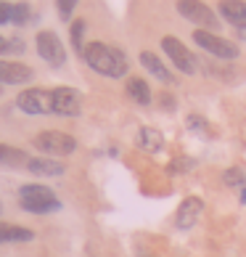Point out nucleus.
Segmentation results:
<instances>
[{
  "label": "nucleus",
  "mask_w": 246,
  "mask_h": 257,
  "mask_svg": "<svg viewBox=\"0 0 246 257\" xmlns=\"http://www.w3.org/2000/svg\"><path fill=\"white\" fill-rule=\"evenodd\" d=\"M82 59L93 72L106 74V77H117V80L125 77L127 69H130L127 56L119 48H111V45H106V43H88L85 45Z\"/></svg>",
  "instance_id": "obj_1"
},
{
  "label": "nucleus",
  "mask_w": 246,
  "mask_h": 257,
  "mask_svg": "<svg viewBox=\"0 0 246 257\" xmlns=\"http://www.w3.org/2000/svg\"><path fill=\"white\" fill-rule=\"evenodd\" d=\"M35 149H40L43 154H48L51 159L56 157H69L77 151V141H74L69 133H61V130H43L32 138Z\"/></svg>",
  "instance_id": "obj_2"
},
{
  "label": "nucleus",
  "mask_w": 246,
  "mask_h": 257,
  "mask_svg": "<svg viewBox=\"0 0 246 257\" xmlns=\"http://www.w3.org/2000/svg\"><path fill=\"white\" fill-rule=\"evenodd\" d=\"M193 43L198 45V48H204L209 56H214V59H222V61L238 59V45L225 40V37H217L212 32H206V30H196L193 32Z\"/></svg>",
  "instance_id": "obj_3"
},
{
  "label": "nucleus",
  "mask_w": 246,
  "mask_h": 257,
  "mask_svg": "<svg viewBox=\"0 0 246 257\" xmlns=\"http://www.w3.org/2000/svg\"><path fill=\"white\" fill-rule=\"evenodd\" d=\"M16 106L27 111V114H56L53 106V93L45 90V88H30V90H22L16 98Z\"/></svg>",
  "instance_id": "obj_4"
},
{
  "label": "nucleus",
  "mask_w": 246,
  "mask_h": 257,
  "mask_svg": "<svg viewBox=\"0 0 246 257\" xmlns=\"http://www.w3.org/2000/svg\"><path fill=\"white\" fill-rule=\"evenodd\" d=\"M162 51L169 56V61H172L180 72H185V74H196L198 72L196 56L188 51L177 37H162Z\"/></svg>",
  "instance_id": "obj_5"
},
{
  "label": "nucleus",
  "mask_w": 246,
  "mask_h": 257,
  "mask_svg": "<svg viewBox=\"0 0 246 257\" xmlns=\"http://www.w3.org/2000/svg\"><path fill=\"white\" fill-rule=\"evenodd\" d=\"M177 8V14H180L183 19H188V22H193L198 27H206V30H217V16L212 14V8L209 6H204V3H193V0H180V3L175 6Z\"/></svg>",
  "instance_id": "obj_6"
},
{
  "label": "nucleus",
  "mask_w": 246,
  "mask_h": 257,
  "mask_svg": "<svg viewBox=\"0 0 246 257\" xmlns=\"http://www.w3.org/2000/svg\"><path fill=\"white\" fill-rule=\"evenodd\" d=\"M37 53H40L43 61H48L51 66H61L66 61L64 43L53 32H40V35H37Z\"/></svg>",
  "instance_id": "obj_7"
},
{
  "label": "nucleus",
  "mask_w": 246,
  "mask_h": 257,
  "mask_svg": "<svg viewBox=\"0 0 246 257\" xmlns=\"http://www.w3.org/2000/svg\"><path fill=\"white\" fill-rule=\"evenodd\" d=\"M53 93V106L56 114H64V117H77L82 109V96L74 88H56Z\"/></svg>",
  "instance_id": "obj_8"
},
{
  "label": "nucleus",
  "mask_w": 246,
  "mask_h": 257,
  "mask_svg": "<svg viewBox=\"0 0 246 257\" xmlns=\"http://www.w3.org/2000/svg\"><path fill=\"white\" fill-rule=\"evenodd\" d=\"M204 212V202L198 196H188L183 199V204L177 207V215H175V225L180 228V231H188V228H193L198 223V217Z\"/></svg>",
  "instance_id": "obj_9"
},
{
  "label": "nucleus",
  "mask_w": 246,
  "mask_h": 257,
  "mask_svg": "<svg viewBox=\"0 0 246 257\" xmlns=\"http://www.w3.org/2000/svg\"><path fill=\"white\" fill-rule=\"evenodd\" d=\"M32 77H35L32 66H27L22 61H3L0 59V85H22Z\"/></svg>",
  "instance_id": "obj_10"
},
{
  "label": "nucleus",
  "mask_w": 246,
  "mask_h": 257,
  "mask_svg": "<svg viewBox=\"0 0 246 257\" xmlns=\"http://www.w3.org/2000/svg\"><path fill=\"white\" fill-rule=\"evenodd\" d=\"M135 144H138V149L156 154V151L164 149V136L159 130H154V127H140L138 136H135Z\"/></svg>",
  "instance_id": "obj_11"
},
{
  "label": "nucleus",
  "mask_w": 246,
  "mask_h": 257,
  "mask_svg": "<svg viewBox=\"0 0 246 257\" xmlns=\"http://www.w3.org/2000/svg\"><path fill=\"white\" fill-rule=\"evenodd\" d=\"M140 64H143V66H146V72H151L159 82H175V77L169 74V69L162 64V59H159L156 53L143 51V53H140Z\"/></svg>",
  "instance_id": "obj_12"
},
{
  "label": "nucleus",
  "mask_w": 246,
  "mask_h": 257,
  "mask_svg": "<svg viewBox=\"0 0 246 257\" xmlns=\"http://www.w3.org/2000/svg\"><path fill=\"white\" fill-rule=\"evenodd\" d=\"M22 209L24 212H32V215H51V212H59L61 209V202L56 196L51 199H22Z\"/></svg>",
  "instance_id": "obj_13"
},
{
  "label": "nucleus",
  "mask_w": 246,
  "mask_h": 257,
  "mask_svg": "<svg viewBox=\"0 0 246 257\" xmlns=\"http://www.w3.org/2000/svg\"><path fill=\"white\" fill-rule=\"evenodd\" d=\"M27 170H30L32 175H45V178H53V175H61L66 165L64 162H56V159H30V165H27Z\"/></svg>",
  "instance_id": "obj_14"
},
{
  "label": "nucleus",
  "mask_w": 246,
  "mask_h": 257,
  "mask_svg": "<svg viewBox=\"0 0 246 257\" xmlns=\"http://www.w3.org/2000/svg\"><path fill=\"white\" fill-rule=\"evenodd\" d=\"M220 14L225 16V22H230L235 30H246V3H220Z\"/></svg>",
  "instance_id": "obj_15"
},
{
  "label": "nucleus",
  "mask_w": 246,
  "mask_h": 257,
  "mask_svg": "<svg viewBox=\"0 0 246 257\" xmlns=\"http://www.w3.org/2000/svg\"><path fill=\"white\" fill-rule=\"evenodd\" d=\"M30 159L32 157L27 154V151L0 144V165H6V167H27V165H30Z\"/></svg>",
  "instance_id": "obj_16"
},
{
  "label": "nucleus",
  "mask_w": 246,
  "mask_h": 257,
  "mask_svg": "<svg viewBox=\"0 0 246 257\" xmlns=\"http://www.w3.org/2000/svg\"><path fill=\"white\" fill-rule=\"evenodd\" d=\"M125 90H127V96H130L132 101L140 103V106L151 103V88H148V82H146L143 77H130Z\"/></svg>",
  "instance_id": "obj_17"
},
{
  "label": "nucleus",
  "mask_w": 246,
  "mask_h": 257,
  "mask_svg": "<svg viewBox=\"0 0 246 257\" xmlns=\"http://www.w3.org/2000/svg\"><path fill=\"white\" fill-rule=\"evenodd\" d=\"M32 239H35V233L30 231V228L0 223V244L3 241H32Z\"/></svg>",
  "instance_id": "obj_18"
},
{
  "label": "nucleus",
  "mask_w": 246,
  "mask_h": 257,
  "mask_svg": "<svg viewBox=\"0 0 246 257\" xmlns=\"http://www.w3.org/2000/svg\"><path fill=\"white\" fill-rule=\"evenodd\" d=\"M56 196L48 186H40V183H27L19 188V199H51Z\"/></svg>",
  "instance_id": "obj_19"
},
{
  "label": "nucleus",
  "mask_w": 246,
  "mask_h": 257,
  "mask_svg": "<svg viewBox=\"0 0 246 257\" xmlns=\"http://www.w3.org/2000/svg\"><path fill=\"white\" fill-rule=\"evenodd\" d=\"M30 19H32V11H30V6H27V3H14V6H11V22H14L16 27L27 24Z\"/></svg>",
  "instance_id": "obj_20"
},
{
  "label": "nucleus",
  "mask_w": 246,
  "mask_h": 257,
  "mask_svg": "<svg viewBox=\"0 0 246 257\" xmlns=\"http://www.w3.org/2000/svg\"><path fill=\"white\" fill-rule=\"evenodd\" d=\"M222 183H228V186H246V170L243 167H228L222 173Z\"/></svg>",
  "instance_id": "obj_21"
},
{
  "label": "nucleus",
  "mask_w": 246,
  "mask_h": 257,
  "mask_svg": "<svg viewBox=\"0 0 246 257\" xmlns=\"http://www.w3.org/2000/svg\"><path fill=\"white\" fill-rule=\"evenodd\" d=\"M72 45H74V51H77L80 56L85 53V22L72 24Z\"/></svg>",
  "instance_id": "obj_22"
},
{
  "label": "nucleus",
  "mask_w": 246,
  "mask_h": 257,
  "mask_svg": "<svg viewBox=\"0 0 246 257\" xmlns=\"http://www.w3.org/2000/svg\"><path fill=\"white\" fill-rule=\"evenodd\" d=\"M193 165H196L193 159H175L172 165H169V173H188Z\"/></svg>",
  "instance_id": "obj_23"
},
{
  "label": "nucleus",
  "mask_w": 246,
  "mask_h": 257,
  "mask_svg": "<svg viewBox=\"0 0 246 257\" xmlns=\"http://www.w3.org/2000/svg\"><path fill=\"white\" fill-rule=\"evenodd\" d=\"M56 8H59V16H61V19H69L72 11L77 8V3H74V0H59V3H56Z\"/></svg>",
  "instance_id": "obj_24"
},
{
  "label": "nucleus",
  "mask_w": 246,
  "mask_h": 257,
  "mask_svg": "<svg viewBox=\"0 0 246 257\" xmlns=\"http://www.w3.org/2000/svg\"><path fill=\"white\" fill-rule=\"evenodd\" d=\"M8 22H11V6L0 3V24H8Z\"/></svg>",
  "instance_id": "obj_25"
},
{
  "label": "nucleus",
  "mask_w": 246,
  "mask_h": 257,
  "mask_svg": "<svg viewBox=\"0 0 246 257\" xmlns=\"http://www.w3.org/2000/svg\"><path fill=\"white\" fill-rule=\"evenodd\" d=\"M188 125L196 127V130H201V127H206V122L201 117H196V114H191V117H188Z\"/></svg>",
  "instance_id": "obj_26"
},
{
  "label": "nucleus",
  "mask_w": 246,
  "mask_h": 257,
  "mask_svg": "<svg viewBox=\"0 0 246 257\" xmlns=\"http://www.w3.org/2000/svg\"><path fill=\"white\" fill-rule=\"evenodd\" d=\"M14 51V45H11V40H6L3 35H0V56H6V53H11Z\"/></svg>",
  "instance_id": "obj_27"
},
{
  "label": "nucleus",
  "mask_w": 246,
  "mask_h": 257,
  "mask_svg": "<svg viewBox=\"0 0 246 257\" xmlns=\"http://www.w3.org/2000/svg\"><path fill=\"white\" fill-rule=\"evenodd\" d=\"M164 109H175V101H172V96H169V93H164Z\"/></svg>",
  "instance_id": "obj_28"
},
{
  "label": "nucleus",
  "mask_w": 246,
  "mask_h": 257,
  "mask_svg": "<svg viewBox=\"0 0 246 257\" xmlns=\"http://www.w3.org/2000/svg\"><path fill=\"white\" fill-rule=\"evenodd\" d=\"M241 204H246V188H243V191H241Z\"/></svg>",
  "instance_id": "obj_29"
},
{
  "label": "nucleus",
  "mask_w": 246,
  "mask_h": 257,
  "mask_svg": "<svg viewBox=\"0 0 246 257\" xmlns=\"http://www.w3.org/2000/svg\"><path fill=\"white\" fill-rule=\"evenodd\" d=\"M0 90H3V88H0Z\"/></svg>",
  "instance_id": "obj_30"
}]
</instances>
